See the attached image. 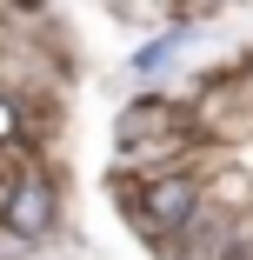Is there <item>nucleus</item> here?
<instances>
[{
  "instance_id": "nucleus-2",
  "label": "nucleus",
  "mask_w": 253,
  "mask_h": 260,
  "mask_svg": "<svg viewBox=\"0 0 253 260\" xmlns=\"http://www.w3.org/2000/svg\"><path fill=\"white\" fill-rule=\"evenodd\" d=\"M193 214V180H160V187H147V220L154 227H180Z\"/></svg>"
},
{
  "instance_id": "nucleus-3",
  "label": "nucleus",
  "mask_w": 253,
  "mask_h": 260,
  "mask_svg": "<svg viewBox=\"0 0 253 260\" xmlns=\"http://www.w3.org/2000/svg\"><path fill=\"white\" fill-rule=\"evenodd\" d=\"M14 134H20V120H14V107H7V100H0V147H7Z\"/></svg>"
},
{
  "instance_id": "nucleus-1",
  "label": "nucleus",
  "mask_w": 253,
  "mask_h": 260,
  "mask_svg": "<svg viewBox=\"0 0 253 260\" xmlns=\"http://www.w3.org/2000/svg\"><path fill=\"white\" fill-rule=\"evenodd\" d=\"M7 227H14V234H27V240H40L47 227H54V193H47L40 180L14 187V200H7Z\"/></svg>"
}]
</instances>
